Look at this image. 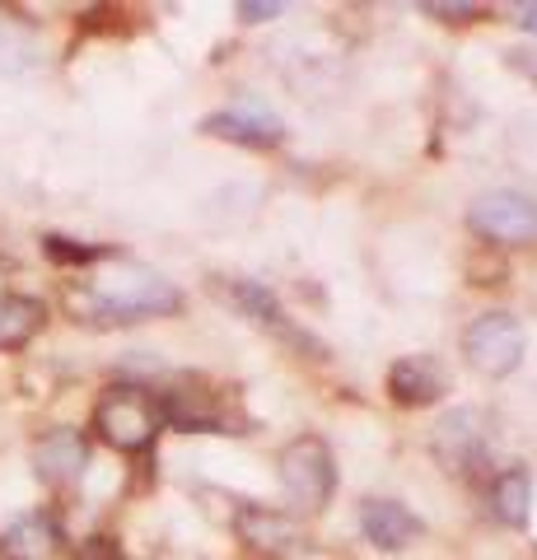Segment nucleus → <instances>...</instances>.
Wrapping results in <instances>:
<instances>
[{"label":"nucleus","mask_w":537,"mask_h":560,"mask_svg":"<svg viewBox=\"0 0 537 560\" xmlns=\"http://www.w3.org/2000/svg\"><path fill=\"white\" fill-rule=\"evenodd\" d=\"M448 393V374L435 355H402L388 370V397L397 407H435Z\"/></svg>","instance_id":"1a4fd4ad"},{"label":"nucleus","mask_w":537,"mask_h":560,"mask_svg":"<svg viewBox=\"0 0 537 560\" xmlns=\"http://www.w3.org/2000/svg\"><path fill=\"white\" fill-rule=\"evenodd\" d=\"M234 533L262 556H290L300 547V528L281 510H244L234 518Z\"/></svg>","instance_id":"ddd939ff"},{"label":"nucleus","mask_w":537,"mask_h":560,"mask_svg":"<svg viewBox=\"0 0 537 560\" xmlns=\"http://www.w3.org/2000/svg\"><path fill=\"white\" fill-rule=\"evenodd\" d=\"M518 24H524L528 33H537V5H518Z\"/></svg>","instance_id":"aec40b11"},{"label":"nucleus","mask_w":537,"mask_h":560,"mask_svg":"<svg viewBox=\"0 0 537 560\" xmlns=\"http://www.w3.org/2000/svg\"><path fill=\"white\" fill-rule=\"evenodd\" d=\"M84 467H90V440H84L80 430L71 425H57L33 440V471H38V481H47L51 490H71Z\"/></svg>","instance_id":"0eeeda50"},{"label":"nucleus","mask_w":537,"mask_h":560,"mask_svg":"<svg viewBox=\"0 0 537 560\" xmlns=\"http://www.w3.org/2000/svg\"><path fill=\"white\" fill-rule=\"evenodd\" d=\"M201 131L234 140V145H248V150H271L285 140V127L262 108V103H234V108H224V113H211L201 121Z\"/></svg>","instance_id":"6e6552de"},{"label":"nucleus","mask_w":537,"mask_h":560,"mask_svg":"<svg viewBox=\"0 0 537 560\" xmlns=\"http://www.w3.org/2000/svg\"><path fill=\"white\" fill-rule=\"evenodd\" d=\"M276 14H285V5H276V0H271V5H257V0H253V5H248V0L238 5V20H248V24H267V20H276Z\"/></svg>","instance_id":"a211bd4d"},{"label":"nucleus","mask_w":537,"mask_h":560,"mask_svg":"<svg viewBox=\"0 0 537 560\" xmlns=\"http://www.w3.org/2000/svg\"><path fill=\"white\" fill-rule=\"evenodd\" d=\"M160 407H154V393L141 383H113L103 388V397L94 401V434L117 453H145L160 440Z\"/></svg>","instance_id":"f03ea898"},{"label":"nucleus","mask_w":537,"mask_h":560,"mask_svg":"<svg viewBox=\"0 0 537 560\" xmlns=\"http://www.w3.org/2000/svg\"><path fill=\"white\" fill-rule=\"evenodd\" d=\"M425 14H440V20H477V5H421Z\"/></svg>","instance_id":"6ab92c4d"},{"label":"nucleus","mask_w":537,"mask_h":560,"mask_svg":"<svg viewBox=\"0 0 537 560\" xmlns=\"http://www.w3.org/2000/svg\"><path fill=\"white\" fill-rule=\"evenodd\" d=\"M220 294L230 300L238 313H248V318H257L262 327H271V331H281V337H290V341H300V346H308L300 331L290 327V318L281 313V304H276V294L262 285V280H244V276H220Z\"/></svg>","instance_id":"f8f14e48"},{"label":"nucleus","mask_w":537,"mask_h":560,"mask_svg":"<svg viewBox=\"0 0 537 560\" xmlns=\"http://www.w3.org/2000/svg\"><path fill=\"white\" fill-rule=\"evenodd\" d=\"M481 416L477 411H448L435 430V448L444 453L454 467H467L481 453Z\"/></svg>","instance_id":"2eb2a0df"},{"label":"nucleus","mask_w":537,"mask_h":560,"mask_svg":"<svg viewBox=\"0 0 537 560\" xmlns=\"http://www.w3.org/2000/svg\"><path fill=\"white\" fill-rule=\"evenodd\" d=\"M524 350H528L524 327H518V318H510V313H481V318L463 331L467 364L487 378L514 374L518 364H524Z\"/></svg>","instance_id":"39448f33"},{"label":"nucleus","mask_w":537,"mask_h":560,"mask_svg":"<svg viewBox=\"0 0 537 560\" xmlns=\"http://www.w3.org/2000/svg\"><path fill=\"white\" fill-rule=\"evenodd\" d=\"M61 541L66 537H61L57 514L33 510V514H20L0 533V560H57Z\"/></svg>","instance_id":"9d476101"},{"label":"nucleus","mask_w":537,"mask_h":560,"mask_svg":"<svg viewBox=\"0 0 537 560\" xmlns=\"http://www.w3.org/2000/svg\"><path fill=\"white\" fill-rule=\"evenodd\" d=\"M360 528L378 551H402L421 537V518L397 500H365L360 504Z\"/></svg>","instance_id":"9b49d317"},{"label":"nucleus","mask_w":537,"mask_h":560,"mask_svg":"<svg viewBox=\"0 0 537 560\" xmlns=\"http://www.w3.org/2000/svg\"><path fill=\"white\" fill-rule=\"evenodd\" d=\"M43 253L51 261H61V267H98V261H108L117 248H84L75 238H61V234H47L43 238Z\"/></svg>","instance_id":"f3484780"},{"label":"nucleus","mask_w":537,"mask_h":560,"mask_svg":"<svg viewBox=\"0 0 537 560\" xmlns=\"http://www.w3.org/2000/svg\"><path fill=\"white\" fill-rule=\"evenodd\" d=\"M66 304H71L80 323L117 327V323H145V318H160V313H178L183 294L160 271L113 253L108 261H98V271L84 285L66 294Z\"/></svg>","instance_id":"f257e3e1"},{"label":"nucleus","mask_w":537,"mask_h":560,"mask_svg":"<svg viewBox=\"0 0 537 560\" xmlns=\"http://www.w3.org/2000/svg\"><path fill=\"white\" fill-rule=\"evenodd\" d=\"M528 504H533V477L524 467H505L491 486V510L500 523H510V528H524L528 523Z\"/></svg>","instance_id":"dca6fc26"},{"label":"nucleus","mask_w":537,"mask_h":560,"mask_svg":"<svg viewBox=\"0 0 537 560\" xmlns=\"http://www.w3.org/2000/svg\"><path fill=\"white\" fill-rule=\"evenodd\" d=\"M467 224L487 243L524 248V243H537V197H528V191H487L467 210Z\"/></svg>","instance_id":"423d86ee"},{"label":"nucleus","mask_w":537,"mask_h":560,"mask_svg":"<svg viewBox=\"0 0 537 560\" xmlns=\"http://www.w3.org/2000/svg\"><path fill=\"white\" fill-rule=\"evenodd\" d=\"M47 327V304L33 294H0V350H24Z\"/></svg>","instance_id":"4468645a"},{"label":"nucleus","mask_w":537,"mask_h":560,"mask_svg":"<svg viewBox=\"0 0 537 560\" xmlns=\"http://www.w3.org/2000/svg\"><path fill=\"white\" fill-rule=\"evenodd\" d=\"M276 471H281L285 495L300 504V510H318V504H327L332 490H337V458L318 434L290 440L281 448V458H276Z\"/></svg>","instance_id":"7ed1b4c3"},{"label":"nucleus","mask_w":537,"mask_h":560,"mask_svg":"<svg viewBox=\"0 0 537 560\" xmlns=\"http://www.w3.org/2000/svg\"><path fill=\"white\" fill-rule=\"evenodd\" d=\"M154 407H160V425L187 430V434H238L230 411H224V397L201 378H173L164 393H154Z\"/></svg>","instance_id":"20e7f679"}]
</instances>
